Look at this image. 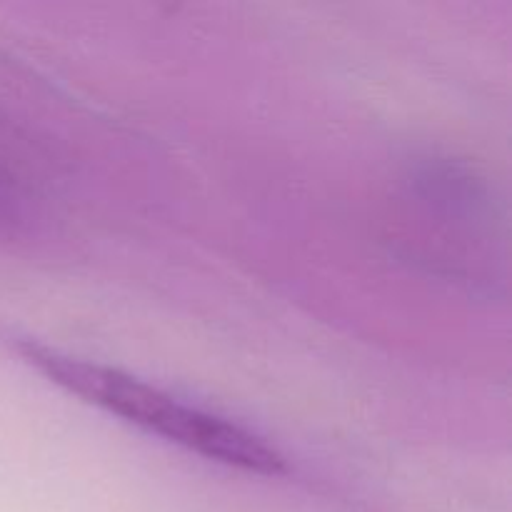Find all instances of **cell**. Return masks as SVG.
Here are the masks:
<instances>
[{"instance_id":"cell-1","label":"cell","mask_w":512,"mask_h":512,"mask_svg":"<svg viewBox=\"0 0 512 512\" xmlns=\"http://www.w3.org/2000/svg\"><path fill=\"white\" fill-rule=\"evenodd\" d=\"M20 353L50 383L190 453L260 475H278L288 468L283 455L250 430L180 403L173 395L133 375L35 343H23Z\"/></svg>"}]
</instances>
